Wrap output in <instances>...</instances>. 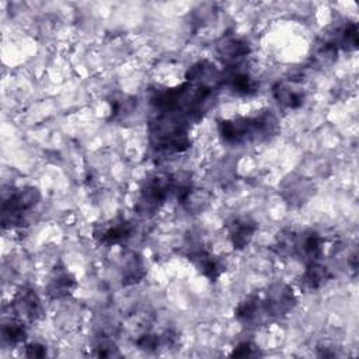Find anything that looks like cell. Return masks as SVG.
Instances as JSON below:
<instances>
[{"label": "cell", "instance_id": "8992f818", "mask_svg": "<svg viewBox=\"0 0 359 359\" xmlns=\"http://www.w3.org/2000/svg\"><path fill=\"white\" fill-rule=\"evenodd\" d=\"M296 294L290 285L275 282L269 285L262 296V303L268 318H283L296 306Z\"/></svg>", "mask_w": 359, "mask_h": 359}, {"label": "cell", "instance_id": "30bf717a", "mask_svg": "<svg viewBox=\"0 0 359 359\" xmlns=\"http://www.w3.org/2000/svg\"><path fill=\"white\" fill-rule=\"evenodd\" d=\"M188 259L195 265V268L210 282H216L222 273L226 271V261L208 251L203 245H192L187 252Z\"/></svg>", "mask_w": 359, "mask_h": 359}, {"label": "cell", "instance_id": "8fae6325", "mask_svg": "<svg viewBox=\"0 0 359 359\" xmlns=\"http://www.w3.org/2000/svg\"><path fill=\"white\" fill-rule=\"evenodd\" d=\"M250 52L251 49L248 42L236 35H223L216 42V53L227 69L238 66L241 60L250 55Z\"/></svg>", "mask_w": 359, "mask_h": 359}, {"label": "cell", "instance_id": "d4e9b609", "mask_svg": "<svg viewBox=\"0 0 359 359\" xmlns=\"http://www.w3.org/2000/svg\"><path fill=\"white\" fill-rule=\"evenodd\" d=\"M24 355L27 358H43L46 355V346L39 342H31L25 345Z\"/></svg>", "mask_w": 359, "mask_h": 359}, {"label": "cell", "instance_id": "5b68a950", "mask_svg": "<svg viewBox=\"0 0 359 359\" xmlns=\"http://www.w3.org/2000/svg\"><path fill=\"white\" fill-rule=\"evenodd\" d=\"M41 192L35 187H24L13 191L1 205V224L7 227L27 226L31 212L38 206Z\"/></svg>", "mask_w": 359, "mask_h": 359}, {"label": "cell", "instance_id": "d6986e66", "mask_svg": "<svg viewBox=\"0 0 359 359\" xmlns=\"http://www.w3.org/2000/svg\"><path fill=\"white\" fill-rule=\"evenodd\" d=\"M330 39L335 43L338 50L339 49L344 52L356 50L358 45H359L356 22H353V21L345 22L342 27L337 28V31L334 32V36H331Z\"/></svg>", "mask_w": 359, "mask_h": 359}, {"label": "cell", "instance_id": "ba28073f", "mask_svg": "<svg viewBox=\"0 0 359 359\" xmlns=\"http://www.w3.org/2000/svg\"><path fill=\"white\" fill-rule=\"evenodd\" d=\"M10 309L14 314V318L24 321L25 324L35 323L43 316V307L38 293L35 289L27 285L17 289L10 302Z\"/></svg>", "mask_w": 359, "mask_h": 359}, {"label": "cell", "instance_id": "ac0fdd59", "mask_svg": "<svg viewBox=\"0 0 359 359\" xmlns=\"http://www.w3.org/2000/svg\"><path fill=\"white\" fill-rule=\"evenodd\" d=\"M334 278L332 271L320 261L306 264V269L300 276V285L306 290H317L325 286Z\"/></svg>", "mask_w": 359, "mask_h": 359}, {"label": "cell", "instance_id": "2e32d148", "mask_svg": "<svg viewBox=\"0 0 359 359\" xmlns=\"http://www.w3.org/2000/svg\"><path fill=\"white\" fill-rule=\"evenodd\" d=\"M223 86L237 95H252L258 90V81L241 67H230L223 72Z\"/></svg>", "mask_w": 359, "mask_h": 359}, {"label": "cell", "instance_id": "3957f363", "mask_svg": "<svg viewBox=\"0 0 359 359\" xmlns=\"http://www.w3.org/2000/svg\"><path fill=\"white\" fill-rule=\"evenodd\" d=\"M325 238L317 230L294 231L285 229L278 233L273 251L282 258H297L304 264L317 262L324 254Z\"/></svg>", "mask_w": 359, "mask_h": 359}, {"label": "cell", "instance_id": "4fadbf2b", "mask_svg": "<svg viewBox=\"0 0 359 359\" xmlns=\"http://www.w3.org/2000/svg\"><path fill=\"white\" fill-rule=\"evenodd\" d=\"M316 192L314 184L303 175H290L280 187V195L292 206L304 205Z\"/></svg>", "mask_w": 359, "mask_h": 359}, {"label": "cell", "instance_id": "5bb4252c", "mask_svg": "<svg viewBox=\"0 0 359 359\" xmlns=\"http://www.w3.org/2000/svg\"><path fill=\"white\" fill-rule=\"evenodd\" d=\"M234 317L244 327H258L265 320H269L264 309L262 296L258 293L248 294L241 300L234 309Z\"/></svg>", "mask_w": 359, "mask_h": 359}, {"label": "cell", "instance_id": "603a6c76", "mask_svg": "<svg viewBox=\"0 0 359 359\" xmlns=\"http://www.w3.org/2000/svg\"><path fill=\"white\" fill-rule=\"evenodd\" d=\"M94 355L98 358H114V356H121V352L114 341L102 339L95 345Z\"/></svg>", "mask_w": 359, "mask_h": 359}, {"label": "cell", "instance_id": "7402d4cb", "mask_svg": "<svg viewBox=\"0 0 359 359\" xmlns=\"http://www.w3.org/2000/svg\"><path fill=\"white\" fill-rule=\"evenodd\" d=\"M136 346L146 352L157 351L160 346H164L163 335L157 334H143L136 339Z\"/></svg>", "mask_w": 359, "mask_h": 359}, {"label": "cell", "instance_id": "9c48e42d", "mask_svg": "<svg viewBox=\"0 0 359 359\" xmlns=\"http://www.w3.org/2000/svg\"><path fill=\"white\" fill-rule=\"evenodd\" d=\"M76 287L77 279L74 273H72L62 261H57L53 265L45 285L46 296L50 300H63L72 296Z\"/></svg>", "mask_w": 359, "mask_h": 359}, {"label": "cell", "instance_id": "52a82bcc", "mask_svg": "<svg viewBox=\"0 0 359 359\" xmlns=\"http://www.w3.org/2000/svg\"><path fill=\"white\" fill-rule=\"evenodd\" d=\"M135 231L133 223L123 216H115L94 224L93 238L104 247H112L126 243Z\"/></svg>", "mask_w": 359, "mask_h": 359}, {"label": "cell", "instance_id": "277c9868", "mask_svg": "<svg viewBox=\"0 0 359 359\" xmlns=\"http://www.w3.org/2000/svg\"><path fill=\"white\" fill-rule=\"evenodd\" d=\"M172 195V175L153 174L147 177L137 192L135 212L142 217L154 216Z\"/></svg>", "mask_w": 359, "mask_h": 359}, {"label": "cell", "instance_id": "ffe728a7", "mask_svg": "<svg viewBox=\"0 0 359 359\" xmlns=\"http://www.w3.org/2000/svg\"><path fill=\"white\" fill-rule=\"evenodd\" d=\"M1 339L10 346L22 344L27 339L25 323L18 318H11L1 325Z\"/></svg>", "mask_w": 359, "mask_h": 359}, {"label": "cell", "instance_id": "6da1fadb", "mask_svg": "<svg viewBox=\"0 0 359 359\" xmlns=\"http://www.w3.org/2000/svg\"><path fill=\"white\" fill-rule=\"evenodd\" d=\"M191 122L174 112H153L149 121V142L161 153H184L191 146Z\"/></svg>", "mask_w": 359, "mask_h": 359}, {"label": "cell", "instance_id": "cb8c5ba5", "mask_svg": "<svg viewBox=\"0 0 359 359\" xmlns=\"http://www.w3.org/2000/svg\"><path fill=\"white\" fill-rule=\"evenodd\" d=\"M258 348L257 345H254L250 341H244L240 342L237 346H234L233 352L230 353V356H236V358H248V356H258Z\"/></svg>", "mask_w": 359, "mask_h": 359}, {"label": "cell", "instance_id": "7c38bea8", "mask_svg": "<svg viewBox=\"0 0 359 359\" xmlns=\"http://www.w3.org/2000/svg\"><path fill=\"white\" fill-rule=\"evenodd\" d=\"M224 227L233 248L241 251L252 241L258 224L250 216H234L226 222Z\"/></svg>", "mask_w": 359, "mask_h": 359}, {"label": "cell", "instance_id": "9a60e30c", "mask_svg": "<svg viewBox=\"0 0 359 359\" xmlns=\"http://www.w3.org/2000/svg\"><path fill=\"white\" fill-rule=\"evenodd\" d=\"M272 94L276 102L289 109H297L304 104L306 91L297 80H283L272 86Z\"/></svg>", "mask_w": 359, "mask_h": 359}, {"label": "cell", "instance_id": "44dd1931", "mask_svg": "<svg viewBox=\"0 0 359 359\" xmlns=\"http://www.w3.org/2000/svg\"><path fill=\"white\" fill-rule=\"evenodd\" d=\"M136 108V100L130 95L121 94L118 97H114L111 101V119L112 121H121L129 116Z\"/></svg>", "mask_w": 359, "mask_h": 359}, {"label": "cell", "instance_id": "e0dca14e", "mask_svg": "<svg viewBox=\"0 0 359 359\" xmlns=\"http://www.w3.org/2000/svg\"><path fill=\"white\" fill-rule=\"evenodd\" d=\"M146 264L140 254H137L136 251H129L128 254H125L121 265V279L125 286L142 282L146 276Z\"/></svg>", "mask_w": 359, "mask_h": 359}, {"label": "cell", "instance_id": "7a4b0ae2", "mask_svg": "<svg viewBox=\"0 0 359 359\" xmlns=\"http://www.w3.org/2000/svg\"><path fill=\"white\" fill-rule=\"evenodd\" d=\"M222 140L231 146L262 142L278 132V119L271 111L254 116H237L217 122Z\"/></svg>", "mask_w": 359, "mask_h": 359}]
</instances>
